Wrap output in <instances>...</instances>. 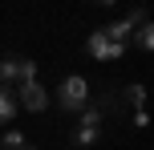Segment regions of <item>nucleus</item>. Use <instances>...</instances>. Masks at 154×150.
Listing matches in <instances>:
<instances>
[{"instance_id": "nucleus-1", "label": "nucleus", "mask_w": 154, "mask_h": 150, "mask_svg": "<svg viewBox=\"0 0 154 150\" xmlns=\"http://www.w3.org/2000/svg\"><path fill=\"white\" fill-rule=\"evenodd\" d=\"M57 102H61V110H65V114H81V110H85V102H89V81H85L81 73H69V77H61Z\"/></svg>"}, {"instance_id": "nucleus-2", "label": "nucleus", "mask_w": 154, "mask_h": 150, "mask_svg": "<svg viewBox=\"0 0 154 150\" xmlns=\"http://www.w3.org/2000/svg\"><path fill=\"white\" fill-rule=\"evenodd\" d=\"M85 53L93 57V61H122L126 57V45H118V41L106 37V29H93L89 41H85Z\"/></svg>"}, {"instance_id": "nucleus-3", "label": "nucleus", "mask_w": 154, "mask_h": 150, "mask_svg": "<svg viewBox=\"0 0 154 150\" xmlns=\"http://www.w3.org/2000/svg\"><path fill=\"white\" fill-rule=\"evenodd\" d=\"M8 81H37V61L32 57H4L0 61V85Z\"/></svg>"}, {"instance_id": "nucleus-4", "label": "nucleus", "mask_w": 154, "mask_h": 150, "mask_svg": "<svg viewBox=\"0 0 154 150\" xmlns=\"http://www.w3.org/2000/svg\"><path fill=\"white\" fill-rule=\"evenodd\" d=\"M12 97H16V110H29V114L49 110V89L41 81H20V93H12Z\"/></svg>"}, {"instance_id": "nucleus-5", "label": "nucleus", "mask_w": 154, "mask_h": 150, "mask_svg": "<svg viewBox=\"0 0 154 150\" xmlns=\"http://www.w3.org/2000/svg\"><path fill=\"white\" fill-rule=\"evenodd\" d=\"M101 134V110H81V122H77L73 130V142L77 146H93Z\"/></svg>"}, {"instance_id": "nucleus-6", "label": "nucleus", "mask_w": 154, "mask_h": 150, "mask_svg": "<svg viewBox=\"0 0 154 150\" xmlns=\"http://www.w3.org/2000/svg\"><path fill=\"white\" fill-rule=\"evenodd\" d=\"M146 20V12H130V16H122V20H114V24H106V37L109 41H118V45H130V37H134V29Z\"/></svg>"}, {"instance_id": "nucleus-7", "label": "nucleus", "mask_w": 154, "mask_h": 150, "mask_svg": "<svg viewBox=\"0 0 154 150\" xmlns=\"http://www.w3.org/2000/svg\"><path fill=\"white\" fill-rule=\"evenodd\" d=\"M16 114H20V110H16V97L8 93V85H0V126H8Z\"/></svg>"}, {"instance_id": "nucleus-8", "label": "nucleus", "mask_w": 154, "mask_h": 150, "mask_svg": "<svg viewBox=\"0 0 154 150\" xmlns=\"http://www.w3.org/2000/svg\"><path fill=\"white\" fill-rule=\"evenodd\" d=\"M130 41L142 49V53H150V49H154V24H150V20H142L138 29H134V37H130Z\"/></svg>"}, {"instance_id": "nucleus-9", "label": "nucleus", "mask_w": 154, "mask_h": 150, "mask_svg": "<svg viewBox=\"0 0 154 150\" xmlns=\"http://www.w3.org/2000/svg\"><path fill=\"white\" fill-rule=\"evenodd\" d=\"M29 138L20 134V130H4V138H0V150H20Z\"/></svg>"}, {"instance_id": "nucleus-10", "label": "nucleus", "mask_w": 154, "mask_h": 150, "mask_svg": "<svg viewBox=\"0 0 154 150\" xmlns=\"http://www.w3.org/2000/svg\"><path fill=\"white\" fill-rule=\"evenodd\" d=\"M126 97H130L134 110H142V102H146V89H142V85H130V93H126Z\"/></svg>"}, {"instance_id": "nucleus-11", "label": "nucleus", "mask_w": 154, "mask_h": 150, "mask_svg": "<svg viewBox=\"0 0 154 150\" xmlns=\"http://www.w3.org/2000/svg\"><path fill=\"white\" fill-rule=\"evenodd\" d=\"M97 4H101V8H114V4H118V0H97Z\"/></svg>"}, {"instance_id": "nucleus-12", "label": "nucleus", "mask_w": 154, "mask_h": 150, "mask_svg": "<svg viewBox=\"0 0 154 150\" xmlns=\"http://www.w3.org/2000/svg\"><path fill=\"white\" fill-rule=\"evenodd\" d=\"M20 150H32V146H29V142H24V146H20Z\"/></svg>"}]
</instances>
